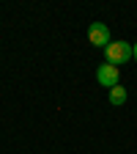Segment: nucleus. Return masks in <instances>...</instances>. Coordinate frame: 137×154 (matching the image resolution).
<instances>
[{"instance_id":"1","label":"nucleus","mask_w":137,"mask_h":154,"mask_svg":"<svg viewBox=\"0 0 137 154\" xmlns=\"http://www.w3.org/2000/svg\"><path fill=\"white\" fill-rule=\"evenodd\" d=\"M104 58H107V63L121 66V63L132 61V44L129 42H110L104 47Z\"/></svg>"},{"instance_id":"2","label":"nucleus","mask_w":137,"mask_h":154,"mask_svg":"<svg viewBox=\"0 0 137 154\" xmlns=\"http://www.w3.org/2000/svg\"><path fill=\"white\" fill-rule=\"evenodd\" d=\"M96 80H99V85H104V88H115L118 80H121V72H118V66H112V63L104 61L99 69H96Z\"/></svg>"},{"instance_id":"3","label":"nucleus","mask_w":137,"mask_h":154,"mask_svg":"<svg viewBox=\"0 0 137 154\" xmlns=\"http://www.w3.org/2000/svg\"><path fill=\"white\" fill-rule=\"evenodd\" d=\"M88 42L93 44V47H107L110 44V28L104 25V22H93L91 28H88Z\"/></svg>"},{"instance_id":"4","label":"nucleus","mask_w":137,"mask_h":154,"mask_svg":"<svg viewBox=\"0 0 137 154\" xmlns=\"http://www.w3.org/2000/svg\"><path fill=\"white\" fill-rule=\"evenodd\" d=\"M126 102V88L118 83V85H115V88H110V105H115V107H121Z\"/></svg>"},{"instance_id":"5","label":"nucleus","mask_w":137,"mask_h":154,"mask_svg":"<svg viewBox=\"0 0 137 154\" xmlns=\"http://www.w3.org/2000/svg\"><path fill=\"white\" fill-rule=\"evenodd\" d=\"M132 58L137 61V44H132Z\"/></svg>"}]
</instances>
